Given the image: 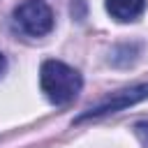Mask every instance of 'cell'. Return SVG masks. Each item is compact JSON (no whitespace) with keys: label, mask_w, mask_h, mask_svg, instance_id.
<instances>
[{"label":"cell","mask_w":148,"mask_h":148,"mask_svg":"<svg viewBox=\"0 0 148 148\" xmlns=\"http://www.w3.org/2000/svg\"><path fill=\"white\" fill-rule=\"evenodd\" d=\"M5 69H7V60H5V56L0 53V76L5 74Z\"/></svg>","instance_id":"obj_6"},{"label":"cell","mask_w":148,"mask_h":148,"mask_svg":"<svg viewBox=\"0 0 148 148\" xmlns=\"http://www.w3.org/2000/svg\"><path fill=\"white\" fill-rule=\"evenodd\" d=\"M146 0H106V12L116 21H134L143 14Z\"/></svg>","instance_id":"obj_4"},{"label":"cell","mask_w":148,"mask_h":148,"mask_svg":"<svg viewBox=\"0 0 148 148\" xmlns=\"http://www.w3.org/2000/svg\"><path fill=\"white\" fill-rule=\"evenodd\" d=\"M14 21L21 32L30 37H44L53 28V12L44 0H23L14 9Z\"/></svg>","instance_id":"obj_2"},{"label":"cell","mask_w":148,"mask_h":148,"mask_svg":"<svg viewBox=\"0 0 148 148\" xmlns=\"http://www.w3.org/2000/svg\"><path fill=\"white\" fill-rule=\"evenodd\" d=\"M148 99V83H139V86H132V88H125V90H118L113 92L111 97L102 99L99 104L90 106L88 111H83L74 123H83V120H90V118H99V116H106V113H116V111H123L132 104H139Z\"/></svg>","instance_id":"obj_3"},{"label":"cell","mask_w":148,"mask_h":148,"mask_svg":"<svg viewBox=\"0 0 148 148\" xmlns=\"http://www.w3.org/2000/svg\"><path fill=\"white\" fill-rule=\"evenodd\" d=\"M39 86L51 104L62 106V104H69L79 95L83 79L74 67L60 60H46L39 69Z\"/></svg>","instance_id":"obj_1"},{"label":"cell","mask_w":148,"mask_h":148,"mask_svg":"<svg viewBox=\"0 0 148 148\" xmlns=\"http://www.w3.org/2000/svg\"><path fill=\"white\" fill-rule=\"evenodd\" d=\"M134 134H136V139L141 141V146L143 148H148V120H139V123H134Z\"/></svg>","instance_id":"obj_5"}]
</instances>
